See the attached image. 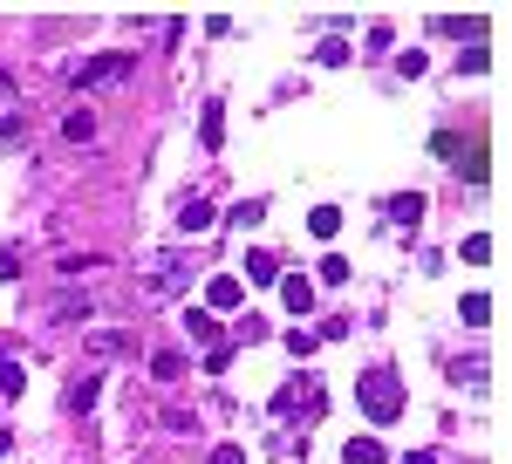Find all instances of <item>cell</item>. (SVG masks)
Masks as SVG:
<instances>
[{"mask_svg":"<svg viewBox=\"0 0 512 464\" xmlns=\"http://www.w3.org/2000/svg\"><path fill=\"white\" fill-rule=\"evenodd\" d=\"M355 403L369 410V424H396V417H403V383H396L390 369H369V376L355 383Z\"/></svg>","mask_w":512,"mask_h":464,"instance_id":"6da1fadb","label":"cell"},{"mask_svg":"<svg viewBox=\"0 0 512 464\" xmlns=\"http://www.w3.org/2000/svg\"><path fill=\"white\" fill-rule=\"evenodd\" d=\"M321 410H328V389H321L315 376H294L287 389H274V417L280 424H287V417H294V424H315Z\"/></svg>","mask_w":512,"mask_h":464,"instance_id":"7a4b0ae2","label":"cell"},{"mask_svg":"<svg viewBox=\"0 0 512 464\" xmlns=\"http://www.w3.org/2000/svg\"><path fill=\"white\" fill-rule=\"evenodd\" d=\"M137 69V55L130 48H110V55H96V62H76L69 76H76V89H110V82H123Z\"/></svg>","mask_w":512,"mask_h":464,"instance_id":"3957f363","label":"cell"},{"mask_svg":"<svg viewBox=\"0 0 512 464\" xmlns=\"http://www.w3.org/2000/svg\"><path fill=\"white\" fill-rule=\"evenodd\" d=\"M144 287H151V294H178V287H185V267H178V253H158V260H151V280H144Z\"/></svg>","mask_w":512,"mask_h":464,"instance_id":"277c9868","label":"cell"},{"mask_svg":"<svg viewBox=\"0 0 512 464\" xmlns=\"http://www.w3.org/2000/svg\"><path fill=\"white\" fill-rule=\"evenodd\" d=\"M212 219H219V212H212L205 198H185V205H178V232H185V239H198V232H212Z\"/></svg>","mask_w":512,"mask_h":464,"instance_id":"5b68a950","label":"cell"},{"mask_svg":"<svg viewBox=\"0 0 512 464\" xmlns=\"http://www.w3.org/2000/svg\"><path fill=\"white\" fill-rule=\"evenodd\" d=\"M62 410H69V417H89V410H96V376H76V383L62 389Z\"/></svg>","mask_w":512,"mask_h":464,"instance_id":"8992f818","label":"cell"},{"mask_svg":"<svg viewBox=\"0 0 512 464\" xmlns=\"http://www.w3.org/2000/svg\"><path fill=\"white\" fill-rule=\"evenodd\" d=\"M198 144H205V151L226 144V103H205V116H198Z\"/></svg>","mask_w":512,"mask_h":464,"instance_id":"52a82bcc","label":"cell"},{"mask_svg":"<svg viewBox=\"0 0 512 464\" xmlns=\"http://www.w3.org/2000/svg\"><path fill=\"white\" fill-rule=\"evenodd\" d=\"M342 464H390V451H383L376 437H349V444H342Z\"/></svg>","mask_w":512,"mask_h":464,"instance_id":"ba28073f","label":"cell"},{"mask_svg":"<svg viewBox=\"0 0 512 464\" xmlns=\"http://www.w3.org/2000/svg\"><path fill=\"white\" fill-rule=\"evenodd\" d=\"M280 294H287V308H294V314L315 308V280H301V273H287V280H280Z\"/></svg>","mask_w":512,"mask_h":464,"instance_id":"9c48e42d","label":"cell"},{"mask_svg":"<svg viewBox=\"0 0 512 464\" xmlns=\"http://www.w3.org/2000/svg\"><path fill=\"white\" fill-rule=\"evenodd\" d=\"M205 301H212V308H239V280L233 273H212V280H205Z\"/></svg>","mask_w":512,"mask_h":464,"instance_id":"30bf717a","label":"cell"},{"mask_svg":"<svg viewBox=\"0 0 512 464\" xmlns=\"http://www.w3.org/2000/svg\"><path fill=\"white\" fill-rule=\"evenodd\" d=\"M0 389H7V396H21V389H28V369H21V355H14V348H0Z\"/></svg>","mask_w":512,"mask_h":464,"instance_id":"8fae6325","label":"cell"},{"mask_svg":"<svg viewBox=\"0 0 512 464\" xmlns=\"http://www.w3.org/2000/svg\"><path fill=\"white\" fill-rule=\"evenodd\" d=\"M390 219H396L403 232H410L417 219H424V192H403V198H390Z\"/></svg>","mask_w":512,"mask_h":464,"instance_id":"7c38bea8","label":"cell"},{"mask_svg":"<svg viewBox=\"0 0 512 464\" xmlns=\"http://www.w3.org/2000/svg\"><path fill=\"white\" fill-rule=\"evenodd\" d=\"M246 280H253V287H274L280 260H274V253H246Z\"/></svg>","mask_w":512,"mask_h":464,"instance_id":"4fadbf2b","label":"cell"},{"mask_svg":"<svg viewBox=\"0 0 512 464\" xmlns=\"http://www.w3.org/2000/svg\"><path fill=\"white\" fill-rule=\"evenodd\" d=\"M185 335H192V342H205V348H212V342H219V321H212V314H205V308H185Z\"/></svg>","mask_w":512,"mask_h":464,"instance_id":"5bb4252c","label":"cell"},{"mask_svg":"<svg viewBox=\"0 0 512 464\" xmlns=\"http://www.w3.org/2000/svg\"><path fill=\"white\" fill-rule=\"evenodd\" d=\"M308 232H315V239H335V232H342V212H335V205H315V212H308Z\"/></svg>","mask_w":512,"mask_h":464,"instance_id":"9a60e30c","label":"cell"},{"mask_svg":"<svg viewBox=\"0 0 512 464\" xmlns=\"http://www.w3.org/2000/svg\"><path fill=\"white\" fill-rule=\"evenodd\" d=\"M89 348H96V355H123L130 335H123V328H89Z\"/></svg>","mask_w":512,"mask_h":464,"instance_id":"2e32d148","label":"cell"},{"mask_svg":"<svg viewBox=\"0 0 512 464\" xmlns=\"http://www.w3.org/2000/svg\"><path fill=\"white\" fill-rule=\"evenodd\" d=\"M55 321H62V328H69V321H89V294H62V301H55Z\"/></svg>","mask_w":512,"mask_h":464,"instance_id":"e0dca14e","label":"cell"},{"mask_svg":"<svg viewBox=\"0 0 512 464\" xmlns=\"http://www.w3.org/2000/svg\"><path fill=\"white\" fill-rule=\"evenodd\" d=\"M458 69H465V76H485V69H492V48H485V41H472V48L458 55Z\"/></svg>","mask_w":512,"mask_h":464,"instance_id":"ac0fdd59","label":"cell"},{"mask_svg":"<svg viewBox=\"0 0 512 464\" xmlns=\"http://www.w3.org/2000/svg\"><path fill=\"white\" fill-rule=\"evenodd\" d=\"M62 130H69L76 144H89V137H96V116H89V110H69V116H62Z\"/></svg>","mask_w":512,"mask_h":464,"instance_id":"d6986e66","label":"cell"},{"mask_svg":"<svg viewBox=\"0 0 512 464\" xmlns=\"http://www.w3.org/2000/svg\"><path fill=\"white\" fill-rule=\"evenodd\" d=\"M321 287H349V260H342V253L321 260Z\"/></svg>","mask_w":512,"mask_h":464,"instance_id":"ffe728a7","label":"cell"},{"mask_svg":"<svg viewBox=\"0 0 512 464\" xmlns=\"http://www.w3.org/2000/svg\"><path fill=\"white\" fill-rule=\"evenodd\" d=\"M287 355L308 362V355H315V335H308V328H287Z\"/></svg>","mask_w":512,"mask_h":464,"instance_id":"44dd1931","label":"cell"},{"mask_svg":"<svg viewBox=\"0 0 512 464\" xmlns=\"http://www.w3.org/2000/svg\"><path fill=\"white\" fill-rule=\"evenodd\" d=\"M451 383H485V355H465V362L451 369Z\"/></svg>","mask_w":512,"mask_h":464,"instance_id":"7402d4cb","label":"cell"},{"mask_svg":"<svg viewBox=\"0 0 512 464\" xmlns=\"http://www.w3.org/2000/svg\"><path fill=\"white\" fill-rule=\"evenodd\" d=\"M465 260H472V267L492 260V232H472V239H465Z\"/></svg>","mask_w":512,"mask_h":464,"instance_id":"603a6c76","label":"cell"},{"mask_svg":"<svg viewBox=\"0 0 512 464\" xmlns=\"http://www.w3.org/2000/svg\"><path fill=\"white\" fill-rule=\"evenodd\" d=\"M465 321L485 328V321H492V301H485V294H465Z\"/></svg>","mask_w":512,"mask_h":464,"instance_id":"cb8c5ba5","label":"cell"},{"mask_svg":"<svg viewBox=\"0 0 512 464\" xmlns=\"http://www.w3.org/2000/svg\"><path fill=\"white\" fill-rule=\"evenodd\" d=\"M178 369H185V362H178V355H171V348H164L158 362H151V376H158V383H178Z\"/></svg>","mask_w":512,"mask_h":464,"instance_id":"d4e9b609","label":"cell"},{"mask_svg":"<svg viewBox=\"0 0 512 464\" xmlns=\"http://www.w3.org/2000/svg\"><path fill=\"white\" fill-rule=\"evenodd\" d=\"M315 62H328V69H342V62H349V41H321V55Z\"/></svg>","mask_w":512,"mask_h":464,"instance_id":"484cf974","label":"cell"},{"mask_svg":"<svg viewBox=\"0 0 512 464\" xmlns=\"http://www.w3.org/2000/svg\"><path fill=\"white\" fill-rule=\"evenodd\" d=\"M233 219H239V226H260V219H267V198H246Z\"/></svg>","mask_w":512,"mask_h":464,"instance_id":"4316f807","label":"cell"},{"mask_svg":"<svg viewBox=\"0 0 512 464\" xmlns=\"http://www.w3.org/2000/svg\"><path fill=\"white\" fill-rule=\"evenodd\" d=\"M226 362H233V342H212V348H205V369H212V376H219Z\"/></svg>","mask_w":512,"mask_h":464,"instance_id":"83f0119b","label":"cell"},{"mask_svg":"<svg viewBox=\"0 0 512 464\" xmlns=\"http://www.w3.org/2000/svg\"><path fill=\"white\" fill-rule=\"evenodd\" d=\"M465 185H485V144H472V164H465Z\"/></svg>","mask_w":512,"mask_h":464,"instance_id":"f1b7e54d","label":"cell"},{"mask_svg":"<svg viewBox=\"0 0 512 464\" xmlns=\"http://www.w3.org/2000/svg\"><path fill=\"white\" fill-rule=\"evenodd\" d=\"M212 464H246V451H239V444H219V451H212Z\"/></svg>","mask_w":512,"mask_h":464,"instance_id":"f546056e","label":"cell"},{"mask_svg":"<svg viewBox=\"0 0 512 464\" xmlns=\"http://www.w3.org/2000/svg\"><path fill=\"white\" fill-rule=\"evenodd\" d=\"M403 464H437V451H410V458H403Z\"/></svg>","mask_w":512,"mask_h":464,"instance_id":"4dcf8cb0","label":"cell"},{"mask_svg":"<svg viewBox=\"0 0 512 464\" xmlns=\"http://www.w3.org/2000/svg\"><path fill=\"white\" fill-rule=\"evenodd\" d=\"M7 451H14V430H0V458H7Z\"/></svg>","mask_w":512,"mask_h":464,"instance_id":"1f68e13d","label":"cell"}]
</instances>
